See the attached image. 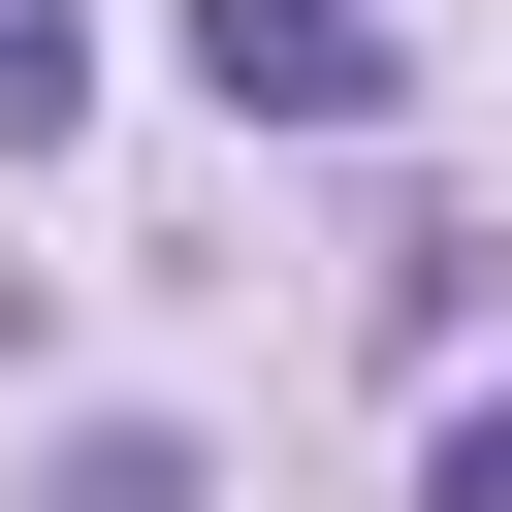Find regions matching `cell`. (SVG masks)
Segmentation results:
<instances>
[{
  "label": "cell",
  "instance_id": "6da1fadb",
  "mask_svg": "<svg viewBox=\"0 0 512 512\" xmlns=\"http://www.w3.org/2000/svg\"><path fill=\"white\" fill-rule=\"evenodd\" d=\"M192 96H224V128H384L416 32H384V0H192Z\"/></svg>",
  "mask_w": 512,
  "mask_h": 512
},
{
  "label": "cell",
  "instance_id": "7a4b0ae2",
  "mask_svg": "<svg viewBox=\"0 0 512 512\" xmlns=\"http://www.w3.org/2000/svg\"><path fill=\"white\" fill-rule=\"evenodd\" d=\"M32 512H192V448H160V416H96V448H64Z\"/></svg>",
  "mask_w": 512,
  "mask_h": 512
},
{
  "label": "cell",
  "instance_id": "3957f363",
  "mask_svg": "<svg viewBox=\"0 0 512 512\" xmlns=\"http://www.w3.org/2000/svg\"><path fill=\"white\" fill-rule=\"evenodd\" d=\"M416 512H512V384H480V416H448V448H416Z\"/></svg>",
  "mask_w": 512,
  "mask_h": 512
}]
</instances>
